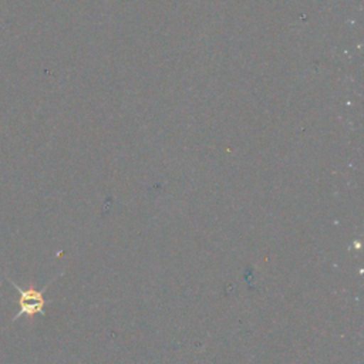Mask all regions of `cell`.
Wrapping results in <instances>:
<instances>
[{
  "label": "cell",
  "instance_id": "6da1fadb",
  "mask_svg": "<svg viewBox=\"0 0 364 364\" xmlns=\"http://www.w3.org/2000/svg\"><path fill=\"white\" fill-rule=\"evenodd\" d=\"M9 282L18 291V307H20V310L14 314L13 321L20 318L21 316H27V317H33L36 314L46 316L44 306L47 304V300L44 299V291L47 290L48 284H46L43 289L37 290V289H33V287L21 289L20 286H17L10 279H9Z\"/></svg>",
  "mask_w": 364,
  "mask_h": 364
}]
</instances>
